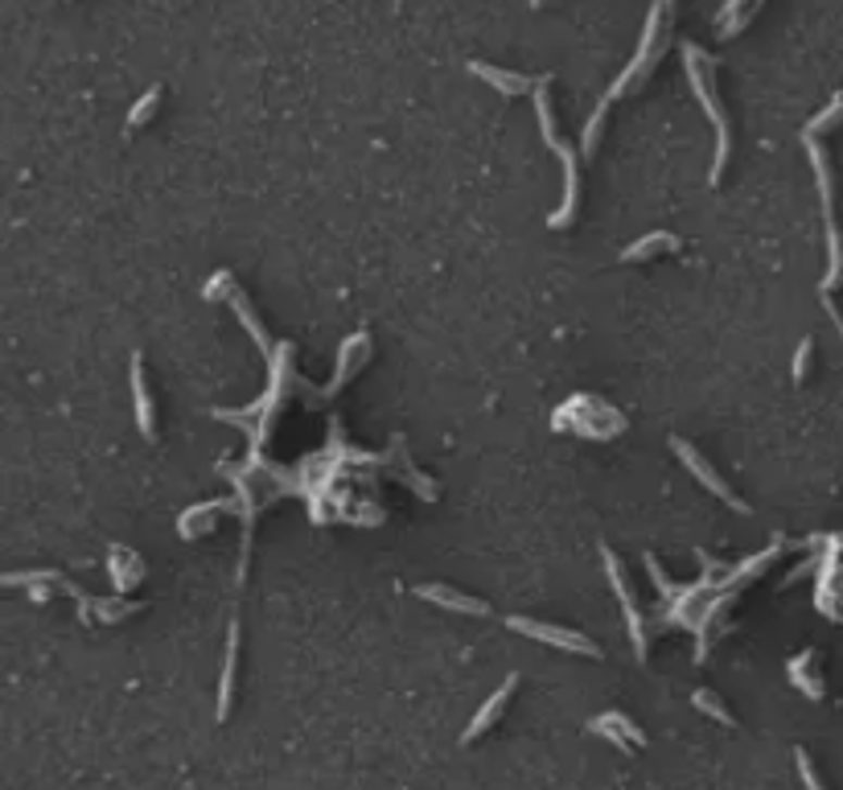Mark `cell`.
Here are the masks:
<instances>
[{
  "label": "cell",
  "instance_id": "obj_4",
  "mask_svg": "<svg viewBox=\"0 0 843 790\" xmlns=\"http://www.w3.org/2000/svg\"><path fill=\"white\" fill-rule=\"evenodd\" d=\"M506 626L515 630V634H523V639H535L544 642V646H560L568 655H584V658H600V646L593 639H584L581 630H568V626H551V621H540V618H506Z\"/></svg>",
  "mask_w": 843,
  "mask_h": 790
},
{
  "label": "cell",
  "instance_id": "obj_12",
  "mask_svg": "<svg viewBox=\"0 0 843 790\" xmlns=\"http://www.w3.org/2000/svg\"><path fill=\"white\" fill-rule=\"evenodd\" d=\"M235 671H239V621L231 618V626H226V663H223V679H219V720L231 716V700H235Z\"/></svg>",
  "mask_w": 843,
  "mask_h": 790
},
{
  "label": "cell",
  "instance_id": "obj_19",
  "mask_svg": "<svg viewBox=\"0 0 843 790\" xmlns=\"http://www.w3.org/2000/svg\"><path fill=\"white\" fill-rule=\"evenodd\" d=\"M157 108H161V87H149V91L136 99V108L128 112V132L132 128H145L152 115H157Z\"/></svg>",
  "mask_w": 843,
  "mask_h": 790
},
{
  "label": "cell",
  "instance_id": "obj_11",
  "mask_svg": "<svg viewBox=\"0 0 843 790\" xmlns=\"http://www.w3.org/2000/svg\"><path fill=\"white\" fill-rule=\"evenodd\" d=\"M128 379H132V404H136V429L140 436H157V424H152V395H149V379H145V358L132 355V367H128Z\"/></svg>",
  "mask_w": 843,
  "mask_h": 790
},
{
  "label": "cell",
  "instance_id": "obj_13",
  "mask_svg": "<svg viewBox=\"0 0 843 790\" xmlns=\"http://www.w3.org/2000/svg\"><path fill=\"white\" fill-rule=\"evenodd\" d=\"M362 358H367V334L358 330V334H350V338L342 342V350H337V375H334V383L325 387V395H334L337 387H346L350 375L362 367Z\"/></svg>",
  "mask_w": 843,
  "mask_h": 790
},
{
  "label": "cell",
  "instance_id": "obj_20",
  "mask_svg": "<svg viewBox=\"0 0 843 790\" xmlns=\"http://www.w3.org/2000/svg\"><path fill=\"white\" fill-rule=\"evenodd\" d=\"M692 704H695V708H699V713L716 716L720 725H736V716H732L729 708H724V704H720V700H716L712 692H708V688H699V692H692Z\"/></svg>",
  "mask_w": 843,
  "mask_h": 790
},
{
  "label": "cell",
  "instance_id": "obj_2",
  "mask_svg": "<svg viewBox=\"0 0 843 790\" xmlns=\"http://www.w3.org/2000/svg\"><path fill=\"white\" fill-rule=\"evenodd\" d=\"M683 71H687V83H692V95L699 99V108L708 112L716 128V157H712V186H720L724 177V165H729L732 152V132H729V115L716 99V62L708 50H699L692 41H683Z\"/></svg>",
  "mask_w": 843,
  "mask_h": 790
},
{
  "label": "cell",
  "instance_id": "obj_8",
  "mask_svg": "<svg viewBox=\"0 0 843 790\" xmlns=\"http://www.w3.org/2000/svg\"><path fill=\"white\" fill-rule=\"evenodd\" d=\"M416 597L420 602H432L441 605V609H453V614H469V618H486L489 605L482 597H473V593H461V589H453V584H416Z\"/></svg>",
  "mask_w": 843,
  "mask_h": 790
},
{
  "label": "cell",
  "instance_id": "obj_5",
  "mask_svg": "<svg viewBox=\"0 0 843 790\" xmlns=\"http://www.w3.org/2000/svg\"><path fill=\"white\" fill-rule=\"evenodd\" d=\"M600 560H605V577H609V584H613V593H618V602H621V614H625V630H630V639H634V651L637 655H646V646H650L646 618H642L634 593H630V581H625V572H621L618 552L609 544H600Z\"/></svg>",
  "mask_w": 843,
  "mask_h": 790
},
{
  "label": "cell",
  "instance_id": "obj_3",
  "mask_svg": "<svg viewBox=\"0 0 843 790\" xmlns=\"http://www.w3.org/2000/svg\"><path fill=\"white\" fill-rule=\"evenodd\" d=\"M551 83V78H547ZM547 83L535 91V115H540V132H544V145L556 157H560V165H563V198H560V207L547 214V226H568L572 219H577V202H581V170H577V152L563 145L560 136H556V120H551V99H547Z\"/></svg>",
  "mask_w": 843,
  "mask_h": 790
},
{
  "label": "cell",
  "instance_id": "obj_7",
  "mask_svg": "<svg viewBox=\"0 0 843 790\" xmlns=\"http://www.w3.org/2000/svg\"><path fill=\"white\" fill-rule=\"evenodd\" d=\"M469 71L482 78V83H489L498 95H506V99H515V95H535L540 87L547 83V75H519V71H506V66H489V62H469Z\"/></svg>",
  "mask_w": 843,
  "mask_h": 790
},
{
  "label": "cell",
  "instance_id": "obj_6",
  "mask_svg": "<svg viewBox=\"0 0 843 790\" xmlns=\"http://www.w3.org/2000/svg\"><path fill=\"white\" fill-rule=\"evenodd\" d=\"M671 449H674V457H679V461L687 466V473H695V478H699L704 486L712 490V494H716V498H720V503H729V507L736 510V515H749V503H741V498L732 494L729 482H724V478H720V473L712 470V461H708L704 453L695 449V445H687L683 436H671Z\"/></svg>",
  "mask_w": 843,
  "mask_h": 790
},
{
  "label": "cell",
  "instance_id": "obj_24",
  "mask_svg": "<svg viewBox=\"0 0 843 790\" xmlns=\"http://www.w3.org/2000/svg\"><path fill=\"white\" fill-rule=\"evenodd\" d=\"M95 614L103 621L128 618V614H136V602H103V605H95Z\"/></svg>",
  "mask_w": 843,
  "mask_h": 790
},
{
  "label": "cell",
  "instance_id": "obj_23",
  "mask_svg": "<svg viewBox=\"0 0 843 790\" xmlns=\"http://www.w3.org/2000/svg\"><path fill=\"white\" fill-rule=\"evenodd\" d=\"M794 762H798V774H803L806 790H827L823 782H819V774H815V762H810V753H806L803 745L794 750Z\"/></svg>",
  "mask_w": 843,
  "mask_h": 790
},
{
  "label": "cell",
  "instance_id": "obj_17",
  "mask_svg": "<svg viewBox=\"0 0 843 790\" xmlns=\"http://www.w3.org/2000/svg\"><path fill=\"white\" fill-rule=\"evenodd\" d=\"M815 658H819V655H815V651H803V655H798V658H790V663H786V676L794 679V683H798V688H803V692H806V696H810V700H823V679H815V676H810V667H815Z\"/></svg>",
  "mask_w": 843,
  "mask_h": 790
},
{
  "label": "cell",
  "instance_id": "obj_10",
  "mask_svg": "<svg viewBox=\"0 0 843 790\" xmlns=\"http://www.w3.org/2000/svg\"><path fill=\"white\" fill-rule=\"evenodd\" d=\"M515 688H519V676L510 671V676L503 679V688H498V692H494V696H489L486 704H482V708L473 713V720H469V725H466V733H461V745H469V741H478V737L486 733L489 725H494V720L503 716V708H506V704H510V692H515Z\"/></svg>",
  "mask_w": 843,
  "mask_h": 790
},
{
  "label": "cell",
  "instance_id": "obj_14",
  "mask_svg": "<svg viewBox=\"0 0 843 790\" xmlns=\"http://www.w3.org/2000/svg\"><path fill=\"white\" fill-rule=\"evenodd\" d=\"M766 0H724V9L716 13V25H720V38H736L745 25L753 21V13L761 9Z\"/></svg>",
  "mask_w": 843,
  "mask_h": 790
},
{
  "label": "cell",
  "instance_id": "obj_22",
  "mask_svg": "<svg viewBox=\"0 0 843 790\" xmlns=\"http://www.w3.org/2000/svg\"><path fill=\"white\" fill-rule=\"evenodd\" d=\"M810 355H815V338H803L798 342V350H794V367H790L794 383H803L806 379V371H810Z\"/></svg>",
  "mask_w": 843,
  "mask_h": 790
},
{
  "label": "cell",
  "instance_id": "obj_16",
  "mask_svg": "<svg viewBox=\"0 0 843 790\" xmlns=\"http://www.w3.org/2000/svg\"><path fill=\"white\" fill-rule=\"evenodd\" d=\"M235 507V498H219V503H202V507H189L186 515H182V535H198V531H210V523H214V515H223V510Z\"/></svg>",
  "mask_w": 843,
  "mask_h": 790
},
{
  "label": "cell",
  "instance_id": "obj_1",
  "mask_svg": "<svg viewBox=\"0 0 843 790\" xmlns=\"http://www.w3.org/2000/svg\"><path fill=\"white\" fill-rule=\"evenodd\" d=\"M671 21H674V0H655V9H650V17H646V29H642V41H637L634 62L621 71V78L613 83V87H609V91L600 95L597 112L588 115V124H584V136H581V152H584V157H593V152H597L600 124H605L609 108H613V103L621 99V91L637 87V83H642V78H646L658 66V58H662L667 41H671Z\"/></svg>",
  "mask_w": 843,
  "mask_h": 790
},
{
  "label": "cell",
  "instance_id": "obj_18",
  "mask_svg": "<svg viewBox=\"0 0 843 790\" xmlns=\"http://www.w3.org/2000/svg\"><path fill=\"white\" fill-rule=\"evenodd\" d=\"M112 577H115V589L120 593H128L132 584L145 577V565H140V556L136 552H124V547H112Z\"/></svg>",
  "mask_w": 843,
  "mask_h": 790
},
{
  "label": "cell",
  "instance_id": "obj_21",
  "mask_svg": "<svg viewBox=\"0 0 843 790\" xmlns=\"http://www.w3.org/2000/svg\"><path fill=\"white\" fill-rule=\"evenodd\" d=\"M840 120H843V95H835V99H831V103L823 108V112H819L815 120H810V124H806V136H819V132L831 128V124H840Z\"/></svg>",
  "mask_w": 843,
  "mask_h": 790
},
{
  "label": "cell",
  "instance_id": "obj_9",
  "mask_svg": "<svg viewBox=\"0 0 843 790\" xmlns=\"http://www.w3.org/2000/svg\"><path fill=\"white\" fill-rule=\"evenodd\" d=\"M588 733L613 741L618 750H642V745H646V733H642L625 713H600L597 720H588Z\"/></svg>",
  "mask_w": 843,
  "mask_h": 790
},
{
  "label": "cell",
  "instance_id": "obj_15",
  "mask_svg": "<svg viewBox=\"0 0 843 790\" xmlns=\"http://www.w3.org/2000/svg\"><path fill=\"white\" fill-rule=\"evenodd\" d=\"M679 235H671V231H655V235H646V239H637L634 247H625L621 251V263H637V260H650V256H658V251H679Z\"/></svg>",
  "mask_w": 843,
  "mask_h": 790
}]
</instances>
